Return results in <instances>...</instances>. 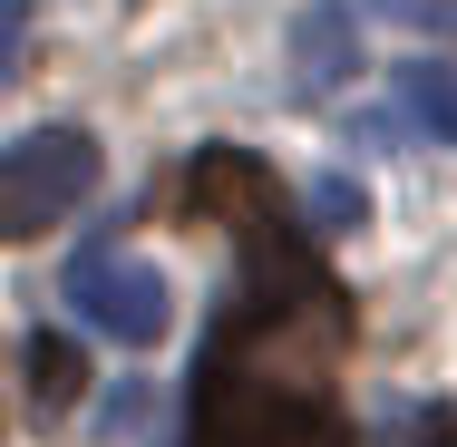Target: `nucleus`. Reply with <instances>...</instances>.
I'll return each mask as SVG.
<instances>
[{
  "label": "nucleus",
  "instance_id": "1",
  "mask_svg": "<svg viewBox=\"0 0 457 447\" xmlns=\"http://www.w3.org/2000/svg\"><path fill=\"white\" fill-rule=\"evenodd\" d=\"M234 244H244V272L195 369L185 447H351L341 389H331L351 360V292L321 272L292 214Z\"/></svg>",
  "mask_w": 457,
  "mask_h": 447
},
{
  "label": "nucleus",
  "instance_id": "2",
  "mask_svg": "<svg viewBox=\"0 0 457 447\" xmlns=\"http://www.w3.org/2000/svg\"><path fill=\"white\" fill-rule=\"evenodd\" d=\"M88 195H97V137L88 127H29V137H10V156H0V234L10 244H39Z\"/></svg>",
  "mask_w": 457,
  "mask_h": 447
},
{
  "label": "nucleus",
  "instance_id": "3",
  "mask_svg": "<svg viewBox=\"0 0 457 447\" xmlns=\"http://www.w3.org/2000/svg\"><path fill=\"white\" fill-rule=\"evenodd\" d=\"M59 292H69V311L88 321L97 341L146 351V341L166 331V272L137 263V253H79V263L59 272Z\"/></svg>",
  "mask_w": 457,
  "mask_h": 447
},
{
  "label": "nucleus",
  "instance_id": "4",
  "mask_svg": "<svg viewBox=\"0 0 457 447\" xmlns=\"http://www.w3.org/2000/svg\"><path fill=\"white\" fill-rule=\"evenodd\" d=\"M389 97H399V127L457 146V69H448V59H409V69L389 79Z\"/></svg>",
  "mask_w": 457,
  "mask_h": 447
},
{
  "label": "nucleus",
  "instance_id": "5",
  "mask_svg": "<svg viewBox=\"0 0 457 447\" xmlns=\"http://www.w3.org/2000/svg\"><path fill=\"white\" fill-rule=\"evenodd\" d=\"M341 69H351V20H341V0H312L292 20V79L302 88H341Z\"/></svg>",
  "mask_w": 457,
  "mask_h": 447
},
{
  "label": "nucleus",
  "instance_id": "6",
  "mask_svg": "<svg viewBox=\"0 0 457 447\" xmlns=\"http://www.w3.org/2000/svg\"><path fill=\"white\" fill-rule=\"evenodd\" d=\"M69 399H79V351L69 341H29V409L59 418Z\"/></svg>",
  "mask_w": 457,
  "mask_h": 447
},
{
  "label": "nucleus",
  "instance_id": "7",
  "mask_svg": "<svg viewBox=\"0 0 457 447\" xmlns=\"http://www.w3.org/2000/svg\"><path fill=\"white\" fill-rule=\"evenodd\" d=\"M379 447H457V409H438V399H409V409H389Z\"/></svg>",
  "mask_w": 457,
  "mask_h": 447
},
{
  "label": "nucleus",
  "instance_id": "8",
  "mask_svg": "<svg viewBox=\"0 0 457 447\" xmlns=\"http://www.w3.org/2000/svg\"><path fill=\"white\" fill-rule=\"evenodd\" d=\"M379 10H419L428 29H448V0H379Z\"/></svg>",
  "mask_w": 457,
  "mask_h": 447
}]
</instances>
